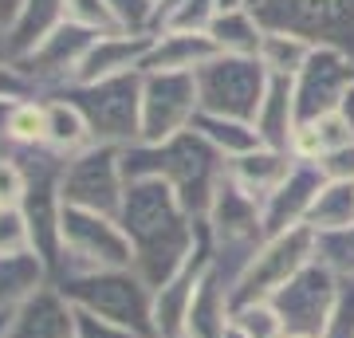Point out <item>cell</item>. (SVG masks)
I'll return each instance as SVG.
<instances>
[{
	"label": "cell",
	"mask_w": 354,
	"mask_h": 338,
	"mask_svg": "<svg viewBox=\"0 0 354 338\" xmlns=\"http://www.w3.org/2000/svg\"><path fill=\"white\" fill-rule=\"evenodd\" d=\"M118 225L134 252V272L150 288H162L201 248V220L162 181H130Z\"/></svg>",
	"instance_id": "obj_1"
},
{
	"label": "cell",
	"mask_w": 354,
	"mask_h": 338,
	"mask_svg": "<svg viewBox=\"0 0 354 338\" xmlns=\"http://www.w3.org/2000/svg\"><path fill=\"white\" fill-rule=\"evenodd\" d=\"M228 173V162L197 134H174L165 142H138L127 150V177L130 181H162L177 193V200L197 220L209 213L216 189Z\"/></svg>",
	"instance_id": "obj_2"
},
{
	"label": "cell",
	"mask_w": 354,
	"mask_h": 338,
	"mask_svg": "<svg viewBox=\"0 0 354 338\" xmlns=\"http://www.w3.org/2000/svg\"><path fill=\"white\" fill-rule=\"evenodd\" d=\"M201 236L205 248H209V260H213V272L228 288H236V279L248 272V263L256 260V252L264 248L268 240L260 200L248 197L244 189H236L225 173L209 213L201 216Z\"/></svg>",
	"instance_id": "obj_3"
},
{
	"label": "cell",
	"mask_w": 354,
	"mask_h": 338,
	"mask_svg": "<svg viewBox=\"0 0 354 338\" xmlns=\"http://www.w3.org/2000/svg\"><path fill=\"white\" fill-rule=\"evenodd\" d=\"M75 311L99 314L106 323H118L142 338H153V288L134 267L114 272H79V276L55 279Z\"/></svg>",
	"instance_id": "obj_4"
},
{
	"label": "cell",
	"mask_w": 354,
	"mask_h": 338,
	"mask_svg": "<svg viewBox=\"0 0 354 338\" xmlns=\"http://www.w3.org/2000/svg\"><path fill=\"white\" fill-rule=\"evenodd\" d=\"M59 95L75 102L79 114L87 118L95 146H118V150L138 146V138H142V71L102 79V83H71Z\"/></svg>",
	"instance_id": "obj_5"
},
{
	"label": "cell",
	"mask_w": 354,
	"mask_h": 338,
	"mask_svg": "<svg viewBox=\"0 0 354 338\" xmlns=\"http://www.w3.org/2000/svg\"><path fill=\"white\" fill-rule=\"evenodd\" d=\"M114 267H134V252H130V240L118 225V216L64 205L55 279L79 276V272H114Z\"/></svg>",
	"instance_id": "obj_6"
},
{
	"label": "cell",
	"mask_w": 354,
	"mask_h": 338,
	"mask_svg": "<svg viewBox=\"0 0 354 338\" xmlns=\"http://www.w3.org/2000/svg\"><path fill=\"white\" fill-rule=\"evenodd\" d=\"M264 32H291L311 48L354 59V0H260L252 8Z\"/></svg>",
	"instance_id": "obj_7"
},
{
	"label": "cell",
	"mask_w": 354,
	"mask_h": 338,
	"mask_svg": "<svg viewBox=\"0 0 354 338\" xmlns=\"http://www.w3.org/2000/svg\"><path fill=\"white\" fill-rule=\"evenodd\" d=\"M127 150L118 146H91V150L67 158L59 193L67 209H87V213L118 216L127 197Z\"/></svg>",
	"instance_id": "obj_8"
},
{
	"label": "cell",
	"mask_w": 354,
	"mask_h": 338,
	"mask_svg": "<svg viewBox=\"0 0 354 338\" xmlns=\"http://www.w3.org/2000/svg\"><path fill=\"white\" fill-rule=\"evenodd\" d=\"M272 75L260 59H241V55H213L197 71V99L201 114H221V118H244L252 122L260 102L268 95Z\"/></svg>",
	"instance_id": "obj_9"
},
{
	"label": "cell",
	"mask_w": 354,
	"mask_h": 338,
	"mask_svg": "<svg viewBox=\"0 0 354 338\" xmlns=\"http://www.w3.org/2000/svg\"><path fill=\"white\" fill-rule=\"evenodd\" d=\"M339 291H342V279L315 260L307 263L291 283H283L268 303L276 307L288 338H323L330 314H335V303H339Z\"/></svg>",
	"instance_id": "obj_10"
},
{
	"label": "cell",
	"mask_w": 354,
	"mask_h": 338,
	"mask_svg": "<svg viewBox=\"0 0 354 338\" xmlns=\"http://www.w3.org/2000/svg\"><path fill=\"white\" fill-rule=\"evenodd\" d=\"M315 244H319V236L311 228H291V232L268 236L264 248L256 252V260L248 263V272L236 279L232 303L272 299L283 283H291V279L304 272L307 263H315Z\"/></svg>",
	"instance_id": "obj_11"
},
{
	"label": "cell",
	"mask_w": 354,
	"mask_h": 338,
	"mask_svg": "<svg viewBox=\"0 0 354 338\" xmlns=\"http://www.w3.org/2000/svg\"><path fill=\"white\" fill-rule=\"evenodd\" d=\"M201 114L197 99V75H165V71H142V138L165 142L174 134L193 130Z\"/></svg>",
	"instance_id": "obj_12"
},
{
	"label": "cell",
	"mask_w": 354,
	"mask_h": 338,
	"mask_svg": "<svg viewBox=\"0 0 354 338\" xmlns=\"http://www.w3.org/2000/svg\"><path fill=\"white\" fill-rule=\"evenodd\" d=\"M91 44H95V32L64 20L39 48H32L24 59H12V63L24 71V79L32 83L36 95H59L79 79V67L87 59Z\"/></svg>",
	"instance_id": "obj_13"
},
{
	"label": "cell",
	"mask_w": 354,
	"mask_h": 338,
	"mask_svg": "<svg viewBox=\"0 0 354 338\" xmlns=\"http://www.w3.org/2000/svg\"><path fill=\"white\" fill-rule=\"evenodd\" d=\"M351 87H354V59L351 55L330 51V48H315L311 59H307V67L291 79L299 122H315V118L339 114Z\"/></svg>",
	"instance_id": "obj_14"
},
{
	"label": "cell",
	"mask_w": 354,
	"mask_h": 338,
	"mask_svg": "<svg viewBox=\"0 0 354 338\" xmlns=\"http://www.w3.org/2000/svg\"><path fill=\"white\" fill-rule=\"evenodd\" d=\"M323 185H327L323 169L295 158L291 173L283 177V181H279V185L264 197V205H260V209H264L268 236H276V232H291V228H307L311 209H315Z\"/></svg>",
	"instance_id": "obj_15"
},
{
	"label": "cell",
	"mask_w": 354,
	"mask_h": 338,
	"mask_svg": "<svg viewBox=\"0 0 354 338\" xmlns=\"http://www.w3.org/2000/svg\"><path fill=\"white\" fill-rule=\"evenodd\" d=\"M0 338H75V307L51 279L0 319Z\"/></svg>",
	"instance_id": "obj_16"
},
{
	"label": "cell",
	"mask_w": 354,
	"mask_h": 338,
	"mask_svg": "<svg viewBox=\"0 0 354 338\" xmlns=\"http://www.w3.org/2000/svg\"><path fill=\"white\" fill-rule=\"evenodd\" d=\"M209 272H213V260H209V248H205V236H201L197 256L177 276L165 279L162 288H153V338H181L185 319L193 311V299H197Z\"/></svg>",
	"instance_id": "obj_17"
},
{
	"label": "cell",
	"mask_w": 354,
	"mask_h": 338,
	"mask_svg": "<svg viewBox=\"0 0 354 338\" xmlns=\"http://www.w3.org/2000/svg\"><path fill=\"white\" fill-rule=\"evenodd\" d=\"M146 51H150V36H130V32L95 36L75 83H102V79L134 75L146 67Z\"/></svg>",
	"instance_id": "obj_18"
},
{
	"label": "cell",
	"mask_w": 354,
	"mask_h": 338,
	"mask_svg": "<svg viewBox=\"0 0 354 338\" xmlns=\"http://www.w3.org/2000/svg\"><path fill=\"white\" fill-rule=\"evenodd\" d=\"M213 55L216 48L205 32H158V36H150V51H146V67L142 71L197 75Z\"/></svg>",
	"instance_id": "obj_19"
},
{
	"label": "cell",
	"mask_w": 354,
	"mask_h": 338,
	"mask_svg": "<svg viewBox=\"0 0 354 338\" xmlns=\"http://www.w3.org/2000/svg\"><path fill=\"white\" fill-rule=\"evenodd\" d=\"M232 311H236L232 288L216 272H209L201 291H197V299H193V311L185 319L181 338H228L232 335Z\"/></svg>",
	"instance_id": "obj_20"
},
{
	"label": "cell",
	"mask_w": 354,
	"mask_h": 338,
	"mask_svg": "<svg viewBox=\"0 0 354 338\" xmlns=\"http://www.w3.org/2000/svg\"><path fill=\"white\" fill-rule=\"evenodd\" d=\"M252 126H256V134H260L264 146L291 153V142H295V130H299V111H295L291 79H272L268 83V95L260 102V111H256Z\"/></svg>",
	"instance_id": "obj_21"
},
{
	"label": "cell",
	"mask_w": 354,
	"mask_h": 338,
	"mask_svg": "<svg viewBox=\"0 0 354 338\" xmlns=\"http://www.w3.org/2000/svg\"><path fill=\"white\" fill-rule=\"evenodd\" d=\"M291 165H295V153L272 150V146H256L252 153H244V158H236V162H228V181L264 205L268 193L291 173Z\"/></svg>",
	"instance_id": "obj_22"
},
{
	"label": "cell",
	"mask_w": 354,
	"mask_h": 338,
	"mask_svg": "<svg viewBox=\"0 0 354 338\" xmlns=\"http://www.w3.org/2000/svg\"><path fill=\"white\" fill-rule=\"evenodd\" d=\"M205 36L213 39L216 55L256 59L260 55V44H264V24H260V16L252 8H221Z\"/></svg>",
	"instance_id": "obj_23"
},
{
	"label": "cell",
	"mask_w": 354,
	"mask_h": 338,
	"mask_svg": "<svg viewBox=\"0 0 354 338\" xmlns=\"http://www.w3.org/2000/svg\"><path fill=\"white\" fill-rule=\"evenodd\" d=\"M64 20H67L64 0H24V8H20V16H16V24L4 32L8 59H24L28 51L39 48V44L64 24Z\"/></svg>",
	"instance_id": "obj_24"
},
{
	"label": "cell",
	"mask_w": 354,
	"mask_h": 338,
	"mask_svg": "<svg viewBox=\"0 0 354 338\" xmlns=\"http://www.w3.org/2000/svg\"><path fill=\"white\" fill-rule=\"evenodd\" d=\"M44 283H51V272L36 252L0 256V319L8 311H16L24 299H32Z\"/></svg>",
	"instance_id": "obj_25"
},
{
	"label": "cell",
	"mask_w": 354,
	"mask_h": 338,
	"mask_svg": "<svg viewBox=\"0 0 354 338\" xmlns=\"http://www.w3.org/2000/svg\"><path fill=\"white\" fill-rule=\"evenodd\" d=\"M44 102H48V146L44 150L59 153V158H75V153L95 146L91 126L79 114L75 102L64 99V95H44Z\"/></svg>",
	"instance_id": "obj_26"
},
{
	"label": "cell",
	"mask_w": 354,
	"mask_h": 338,
	"mask_svg": "<svg viewBox=\"0 0 354 338\" xmlns=\"http://www.w3.org/2000/svg\"><path fill=\"white\" fill-rule=\"evenodd\" d=\"M351 142H354V134H351V126H346V118L342 114H327V118H315V122H299L295 142H291V153L299 162L319 165L323 158H330L335 150L351 146Z\"/></svg>",
	"instance_id": "obj_27"
},
{
	"label": "cell",
	"mask_w": 354,
	"mask_h": 338,
	"mask_svg": "<svg viewBox=\"0 0 354 338\" xmlns=\"http://www.w3.org/2000/svg\"><path fill=\"white\" fill-rule=\"evenodd\" d=\"M193 130L201 134L209 146H213L225 162H236L244 153H252L256 146H264L260 134H256L252 122H244V118H221V114H197V122Z\"/></svg>",
	"instance_id": "obj_28"
},
{
	"label": "cell",
	"mask_w": 354,
	"mask_h": 338,
	"mask_svg": "<svg viewBox=\"0 0 354 338\" xmlns=\"http://www.w3.org/2000/svg\"><path fill=\"white\" fill-rule=\"evenodd\" d=\"M216 12H221L216 0H153L150 36H158V32H209Z\"/></svg>",
	"instance_id": "obj_29"
},
{
	"label": "cell",
	"mask_w": 354,
	"mask_h": 338,
	"mask_svg": "<svg viewBox=\"0 0 354 338\" xmlns=\"http://www.w3.org/2000/svg\"><path fill=\"white\" fill-rule=\"evenodd\" d=\"M311 44L291 32H264V44H260V55L256 59L264 63V71L272 79H295L311 59Z\"/></svg>",
	"instance_id": "obj_30"
},
{
	"label": "cell",
	"mask_w": 354,
	"mask_h": 338,
	"mask_svg": "<svg viewBox=\"0 0 354 338\" xmlns=\"http://www.w3.org/2000/svg\"><path fill=\"white\" fill-rule=\"evenodd\" d=\"M354 225V181H327L319 193L307 228L311 232H339Z\"/></svg>",
	"instance_id": "obj_31"
},
{
	"label": "cell",
	"mask_w": 354,
	"mask_h": 338,
	"mask_svg": "<svg viewBox=\"0 0 354 338\" xmlns=\"http://www.w3.org/2000/svg\"><path fill=\"white\" fill-rule=\"evenodd\" d=\"M48 146V102L44 95L20 99L8 126V150H44Z\"/></svg>",
	"instance_id": "obj_32"
},
{
	"label": "cell",
	"mask_w": 354,
	"mask_h": 338,
	"mask_svg": "<svg viewBox=\"0 0 354 338\" xmlns=\"http://www.w3.org/2000/svg\"><path fill=\"white\" fill-rule=\"evenodd\" d=\"M315 260L330 267L342 283H354V225L339 228V232H315Z\"/></svg>",
	"instance_id": "obj_33"
},
{
	"label": "cell",
	"mask_w": 354,
	"mask_h": 338,
	"mask_svg": "<svg viewBox=\"0 0 354 338\" xmlns=\"http://www.w3.org/2000/svg\"><path fill=\"white\" fill-rule=\"evenodd\" d=\"M232 326L241 330L244 338H288L283 335V323H279L276 307L268 299L260 303H236L232 311Z\"/></svg>",
	"instance_id": "obj_34"
},
{
	"label": "cell",
	"mask_w": 354,
	"mask_h": 338,
	"mask_svg": "<svg viewBox=\"0 0 354 338\" xmlns=\"http://www.w3.org/2000/svg\"><path fill=\"white\" fill-rule=\"evenodd\" d=\"M64 12H67V24L87 28V32H95V36L118 32L114 12H111V4H106V0H64Z\"/></svg>",
	"instance_id": "obj_35"
},
{
	"label": "cell",
	"mask_w": 354,
	"mask_h": 338,
	"mask_svg": "<svg viewBox=\"0 0 354 338\" xmlns=\"http://www.w3.org/2000/svg\"><path fill=\"white\" fill-rule=\"evenodd\" d=\"M24 193H28L24 162L12 150L0 153V209H20L24 205Z\"/></svg>",
	"instance_id": "obj_36"
},
{
	"label": "cell",
	"mask_w": 354,
	"mask_h": 338,
	"mask_svg": "<svg viewBox=\"0 0 354 338\" xmlns=\"http://www.w3.org/2000/svg\"><path fill=\"white\" fill-rule=\"evenodd\" d=\"M106 4H111L118 32H130V36H150V28H153V0H106Z\"/></svg>",
	"instance_id": "obj_37"
},
{
	"label": "cell",
	"mask_w": 354,
	"mask_h": 338,
	"mask_svg": "<svg viewBox=\"0 0 354 338\" xmlns=\"http://www.w3.org/2000/svg\"><path fill=\"white\" fill-rule=\"evenodd\" d=\"M32 252V232L20 209H0V256H20Z\"/></svg>",
	"instance_id": "obj_38"
},
{
	"label": "cell",
	"mask_w": 354,
	"mask_h": 338,
	"mask_svg": "<svg viewBox=\"0 0 354 338\" xmlns=\"http://www.w3.org/2000/svg\"><path fill=\"white\" fill-rule=\"evenodd\" d=\"M323 338H354V283H342L335 314H330Z\"/></svg>",
	"instance_id": "obj_39"
},
{
	"label": "cell",
	"mask_w": 354,
	"mask_h": 338,
	"mask_svg": "<svg viewBox=\"0 0 354 338\" xmlns=\"http://www.w3.org/2000/svg\"><path fill=\"white\" fill-rule=\"evenodd\" d=\"M75 338H142L134 330L118 323H106L99 314H87V311H75Z\"/></svg>",
	"instance_id": "obj_40"
},
{
	"label": "cell",
	"mask_w": 354,
	"mask_h": 338,
	"mask_svg": "<svg viewBox=\"0 0 354 338\" xmlns=\"http://www.w3.org/2000/svg\"><path fill=\"white\" fill-rule=\"evenodd\" d=\"M36 91L12 59H0V99H32Z\"/></svg>",
	"instance_id": "obj_41"
},
{
	"label": "cell",
	"mask_w": 354,
	"mask_h": 338,
	"mask_svg": "<svg viewBox=\"0 0 354 338\" xmlns=\"http://www.w3.org/2000/svg\"><path fill=\"white\" fill-rule=\"evenodd\" d=\"M319 169H323L327 181H354V142L342 146V150H335L330 158H323Z\"/></svg>",
	"instance_id": "obj_42"
},
{
	"label": "cell",
	"mask_w": 354,
	"mask_h": 338,
	"mask_svg": "<svg viewBox=\"0 0 354 338\" xmlns=\"http://www.w3.org/2000/svg\"><path fill=\"white\" fill-rule=\"evenodd\" d=\"M20 8H24V0H0V32H8L16 24Z\"/></svg>",
	"instance_id": "obj_43"
},
{
	"label": "cell",
	"mask_w": 354,
	"mask_h": 338,
	"mask_svg": "<svg viewBox=\"0 0 354 338\" xmlns=\"http://www.w3.org/2000/svg\"><path fill=\"white\" fill-rule=\"evenodd\" d=\"M342 118H346V126H351V134H354V87L346 91V99H342Z\"/></svg>",
	"instance_id": "obj_44"
},
{
	"label": "cell",
	"mask_w": 354,
	"mask_h": 338,
	"mask_svg": "<svg viewBox=\"0 0 354 338\" xmlns=\"http://www.w3.org/2000/svg\"><path fill=\"white\" fill-rule=\"evenodd\" d=\"M221 8H248V0H216Z\"/></svg>",
	"instance_id": "obj_45"
},
{
	"label": "cell",
	"mask_w": 354,
	"mask_h": 338,
	"mask_svg": "<svg viewBox=\"0 0 354 338\" xmlns=\"http://www.w3.org/2000/svg\"><path fill=\"white\" fill-rule=\"evenodd\" d=\"M0 59H8V44H4V32H0Z\"/></svg>",
	"instance_id": "obj_46"
},
{
	"label": "cell",
	"mask_w": 354,
	"mask_h": 338,
	"mask_svg": "<svg viewBox=\"0 0 354 338\" xmlns=\"http://www.w3.org/2000/svg\"><path fill=\"white\" fill-rule=\"evenodd\" d=\"M256 4H260V0H248V8H256Z\"/></svg>",
	"instance_id": "obj_47"
}]
</instances>
